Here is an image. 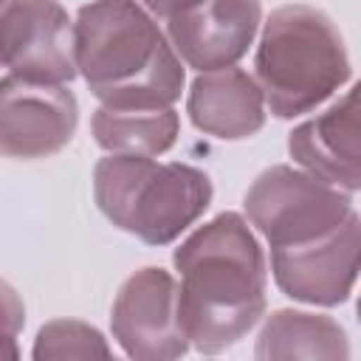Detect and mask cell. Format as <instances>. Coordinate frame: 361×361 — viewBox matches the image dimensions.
I'll return each instance as SVG.
<instances>
[{
    "mask_svg": "<svg viewBox=\"0 0 361 361\" xmlns=\"http://www.w3.org/2000/svg\"><path fill=\"white\" fill-rule=\"evenodd\" d=\"M3 68L6 73L65 85L79 73L76 25L59 0H3Z\"/></svg>",
    "mask_w": 361,
    "mask_h": 361,
    "instance_id": "6",
    "label": "cell"
},
{
    "mask_svg": "<svg viewBox=\"0 0 361 361\" xmlns=\"http://www.w3.org/2000/svg\"><path fill=\"white\" fill-rule=\"evenodd\" d=\"M186 113L200 133L220 141H240L262 130L265 96L259 82L243 68L203 71L189 87Z\"/></svg>",
    "mask_w": 361,
    "mask_h": 361,
    "instance_id": "12",
    "label": "cell"
},
{
    "mask_svg": "<svg viewBox=\"0 0 361 361\" xmlns=\"http://www.w3.org/2000/svg\"><path fill=\"white\" fill-rule=\"evenodd\" d=\"M155 17H161V20H172V17H178V14H183V11H189V8H195L197 3H203V0H141Z\"/></svg>",
    "mask_w": 361,
    "mask_h": 361,
    "instance_id": "16",
    "label": "cell"
},
{
    "mask_svg": "<svg viewBox=\"0 0 361 361\" xmlns=\"http://www.w3.org/2000/svg\"><path fill=\"white\" fill-rule=\"evenodd\" d=\"M254 68L265 104L276 118L316 110L350 79V56L336 23L305 3L271 11Z\"/></svg>",
    "mask_w": 361,
    "mask_h": 361,
    "instance_id": "3",
    "label": "cell"
},
{
    "mask_svg": "<svg viewBox=\"0 0 361 361\" xmlns=\"http://www.w3.org/2000/svg\"><path fill=\"white\" fill-rule=\"evenodd\" d=\"M355 310H358V322H361V299H358V307Z\"/></svg>",
    "mask_w": 361,
    "mask_h": 361,
    "instance_id": "17",
    "label": "cell"
},
{
    "mask_svg": "<svg viewBox=\"0 0 361 361\" xmlns=\"http://www.w3.org/2000/svg\"><path fill=\"white\" fill-rule=\"evenodd\" d=\"M243 206L271 248L310 243L353 214V203L338 186L288 164L259 172Z\"/></svg>",
    "mask_w": 361,
    "mask_h": 361,
    "instance_id": "5",
    "label": "cell"
},
{
    "mask_svg": "<svg viewBox=\"0 0 361 361\" xmlns=\"http://www.w3.org/2000/svg\"><path fill=\"white\" fill-rule=\"evenodd\" d=\"M31 355L37 361L45 358H110L113 350L107 347L104 336L76 319H54L39 327Z\"/></svg>",
    "mask_w": 361,
    "mask_h": 361,
    "instance_id": "15",
    "label": "cell"
},
{
    "mask_svg": "<svg viewBox=\"0 0 361 361\" xmlns=\"http://www.w3.org/2000/svg\"><path fill=\"white\" fill-rule=\"evenodd\" d=\"M99 212L147 245L178 240L212 203V180L189 164L110 152L93 169Z\"/></svg>",
    "mask_w": 361,
    "mask_h": 361,
    "instance_id": "4",
    "label": "cell"
},
{
    "mask_svg": "<svg viewBox=\"0 0 361 361\" xmlns=\"http://www.w3.org/2000/svg\"><path fill=\"white\" fill-rule=\"evenodd\" d=\"M79 124L76 96L65 85L25 82L11 73L0 82V149L6 158H48L71 144Z\"/></svg>",
    "mask_w": 361,
    "mask_h": 361,
    "instance_id": "9",
    "label": "cell"
},
{
    "mask_svg": "<svg viewBox=\"0 0 361 361\" xmlns=\"http://www.w3.org/2000/svg\"><path fill=\"white\" fill-rule=\"evenodd\" d=\"M73 25L79 73L102 104L172 107L180 99V56L135 0H90Z\"/></svg>",
    "mask_w": 361,
    "mask_h": 361,
    "instance_id": "2",
    "label": "cell"
},
{
    "mask_svg": "<svg viewBox=\"0 0 361 361\" xmlns=\"http://www.w3.org/2000/svg\"><path fill=\"white\" fill-rule=\"evenodd\" d=\"M110 330L135 361H169L189 350L178 313V285L164 268H141L124 279L113 299Z\"/></svg>",
    "mask_w": 361,
    "mask_h": 361,
    "instance_id": "7",
    "label": "cell"
},
{
    "mask_svg": "<svg viewBox=\"0 0 361 361\" xmlns=\"http://www.w3.org/2000/svg\"><path fill=\"white\" fill-rule=\"evenodd\" d=\"M102 149L116 155L155 158L178 141L180 118L172 107H110L102 104L90 121Z\"/></svg>",
    "mask_w": 361,
    "mask_h": 361,
    "instance_id": "14",
    "label": "cell"
},
{
    "mask_svg": "<svg viewBox=\"0 0 361 361\" xmlns=\"http://www.w3.org/2000/svg\"><path fill=\"white\" fill-rule=\"evenodd\" d=\"M259 20V0H203L166 20V37L189 68H197L200 73L220 71L245 56Z\"/></svg>",
    "mask_w": 361,
    "mask_h": 361,
    "instance_id": "10",
    "label": "cell"
},
{
    "mask_svg": "<svg viewBox=\"0 0 361 361\" xmlns=\"http://www.w3.org/2000/svg\"><path fill=\"white\" fill-rule=\"evenodd\" d=\"M279 290L307 305H341L361 274V217L353 212L338 228L299 245L271 248Z\"/></svg>",
    "mask_w": 361,
    "mask_h": 361,
    "instance_id": "8",
    "label": "cell"
},
{
    "mask_svg": "<svg viewBox=\"0 0 361 361\" xmlns=\"http://www.w3.org/2000/svg\"><path fill=\"white\" fill-rule=\"evenodd\" d=\"M172 262L180 274V324L195 350L223 353L257 327L265 313V254L237 212L195 228Z\"/></svg>",
    "mask_w": 361,
    "mask_h": 361,
    "instance_id": "1",
    "label": "cell"
},
{
    "mask_svg": "<svg viewBox=\"0 0 361 361\" xmlns=\"http://www.w3.org/2000/svg\"><path fill=\"white\" fill-rule=\"evenodd\" d=\"M293 164L316 178L358 192L361 189V82L319 116L302 121L288 135Z\"/></svg>",
    "mask_w": 361,
    "mask_h": 361,
    "instance_id": "11",
    "label": "cell"
},
{
    "mask_svg": "<svg viewBox=\"0 0 361 361\" xmlns=\"http://www.w3.org/2000/svg\"><path fill=\"white\" fill-rule=\"evenodd\" d=\"M254 355L262 361L276 358H347L350 341L344 327L322 313L276 310L268 316L257 336Z\"/></svg>",
    "mask_w": 361,
    "mask_h": 361,
    "instance_id": "13",
    "label": "cell"
}]
</instances>
